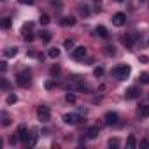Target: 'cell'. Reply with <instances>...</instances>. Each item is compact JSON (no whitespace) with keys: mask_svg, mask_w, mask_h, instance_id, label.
Instances as JSON below:
<instances>
[{"mask_svg":"<svg viewBox=\"0 0 149 149\" xmlns=\"http://www.w3.org/2000/svg\"><path fill=\"white\" fill-rule=\"evenodd\" d=\"M130 72H132L130 65H119V67H116V68L112 70V76H114L116 79H119V81H125V79H128Z\"/></svg>","mask_w":149,"mask_h":149,"instance_id":"cell-1","label":"cell"},{"mask_svg":"<svg viewBox=\"0 0 149 149\" xmlns=\"http://www.w3.org/2000/svg\"><path fill=\"white\" fill-rule=\"evenodd\" d=\"M30 79H32V72L30 70H21L18 74V84L23 86V88L30 86Z\"/></svg>","mask_w":149,"mask_h":149,"instance_id":"cell-2","label":"cell"},{"mask_svg":"<svg viewBox=\"0 0 149 149\" xmlns=\"http://www.w3.org/2000/svg\"><path fill=\"white\" fill-rule=\"evenodd\" d=\"M37 116H39V119H40L42 123L49 121V118H51V111H49V107H47V105H40V107L37 109Z\"/></svg>","mask_w":149,"mask_h":149,"instance_id":"cell-3","label":"cell"},{"mask_svg":"<svg viewBox=\"0 0 149 149\" xmlns=\"http://www.w3.org/2000/svg\"><path fill=\"white\" fill-rule=\"evenodd\" d=\"M63 121H65L67 125H77V123H81V121H83V118H81L79 114L70 112V114H65V116H63Z\"/></svg>","mask_w":149,"mask_h":149,"instance_id":"cell-4","label":"cell"},{"mask_svg":"<svg viewBox=\"0 0 149 149\" xmlns=\"http://www.w3.org/2000/svg\"><path fill=\"white\" fill-rule=\"evenodd\" d=\"M18 135H19V140L25 142V144H28L30 139H32V135H28V130H26L25 125H19V128H18Z\"/></svg>","mask_w":149,"mask_h":149,"instance_id":"cell-5","label":"cell"},{"mask_svg":"<svg viewBox=\"0 0 149 149\" xmlns=\"http://www.w3.org/2000/svg\"><path fill=\"white\" fill-rule=\"evenodd\" d=\"M86 53H88V49H86L84 46H79V47H76V49L72 51V58H74V60H84Z\"/></svg>","mask_w":149,"mask_h":149,"instance_id":"cell-6","label":"cell"},{"mask_svg":"<svg viewBox=\"0 0 149 149\" xmlns=\"http://www.w3.org/2000/svg\"><path fill=\"white\" fill-rule=\"evenodd\" d=\"M112 23H114L116 26H123V25L126 23V16H125L123 13H118V14L112 16Z\"/></svg>","mask_w":149,"mask_h":149,"instance_id":"cell-7","label":"cell"},{"mask_svg":"<svg viewBox=\"0 0 149 149\" xmlns=\"http://www.w3.org/2000/svg\"><path fill=\"white\" fill-rule=\"evenodd\" d=\"M104 119H105V125H116L119 118H118V114H116V112H107Z\"/></svg>","mask_w":149,"mask_h":149,"instance_id":"cell-8","label":"cell"},{"mask_svg":"<svg viewBox=\"0 0 149 149\" xmlns=\"http://www.w3.org/2000/svg\"><path fill=\"white\" fill-rule=\"evenodd\" d=\"M139 95H140V90H139V88H135V86L128 88V90H126V93H125V97H126V98H137Z\"/></svg>","mask_w":149,"mask_h":149,"instance_id":"cell-9","label":"cell"},{"mask_svg":"<svg viewBox=\"0 0 149 149\" xmlns=\"http://www.w3.org/2000/svg\"><path fill=\"white\" fill-rule=\"evenodd\" d=\"M98 133H100L98 126H90V128H88V132H86V137H88V139H97V137H98Z\"/></svg>","mask_w":149,"mask_h":149,"instance_id":"cell-10","label":"cell"},{"mask_svg":"<svg viewBox=\"0 0 149 149\" xmlns=\"http://www.w3.org/2000/svg\"><path fill=\"white\" fill-rule=\"evenodd\" d=\"M61 26H74L76 25V18L74 16H67V18H61Z\"/></svg>","mask_w":149,"mask_h":149,"instance_id":"cell-11","label":"cell"},{"mask_svg":"<svg viewBox=\"0 0 149 149\" xmlns=\"http://www.w3.org/2000/svg\"><path fill=\"white\" fill-rule=\"evenodd\" d=\"M97 35L102 37V39H109V32L105 26H97Z\"/></svg>","mask_w":149,"mask_h":149,"instance_id":"cell-12","label":"cell"},{"mask_svg":"<svg viewBox=\"0 0 149 149\" xmlns=\"http://www.w3.org/2000/svg\"><path fill=\"white\" fill-rule=\"evenodd\" d=\"M39 37H40V40H42L44 44H49V42H51V39H53L49 32H40V33H39Z\"/></svg>","mask_w":149,"mask_h":149,"instance_id":"cell-13","label":"cell"},{"mask_svg":"<svg viewBox=\"0 0 149 149\" xmlns=\"http://www.w3.org/2000/svg\"><path fill=\"white\" fill-rule=\"evenodd\" d=\"M121 42H123V46H126V47H132V46H133V39H132L130 35H121Z\"/></svg>","mask_w":149,"mask_h":149,"instance_id":"cell-14","label":"cell"},{"mask_svg":"<svg viewBox=\"0 0 149 149\" xmlns=\"http://www.w3.org/2000/svg\"><path fill=\"white\" fill-rule=\"evenodd\" d=\"M47 56H49L51 60H56V58L60 56V49H58V47H51V49L47 51Z\"/></svg>","mask_w":149,"mask_h":149,"instance_id":"cell-15","label":"cell"},{"mask_svg":"<svg viewBox=\"0 0 149 149\" xmlns=\"http://www.w3.org/2000/svg\"><path fill=\"white\" fill-rule=\"evenodd\" d=\"M139 116L140 118H147L149 116V105H140L139 107Z\"/></svg>","mask_w":149,"mask_h":149,"instance_id":"cell-16","label":"cell"},{"mask_svg":"<svg viewBox=\"0 0 149 149\" xmlns=\"http://www.w3.org/2000/svg\"><path fill=\"white\" fill-rule=\"evenodd\" d=\"M4 54H6L7 58H13V56H16V54H18V47H16V46H14V47H7Z\"/></svg>","mask_w":149,"mask_h":149,"instance_id":"cell-17","label":"cell"},{"mask_svg":"<svg viewBox=\"0 0 149 149\" xmlns=\"http://www.w3.org/2000/svg\"><path fill=\"white\" fill-rule=\"evenodd\" d=\"M135 146H137V140H135V137H133V135H128V139H126V147L133 149Z\"/></svg>","mask_w":149,"mask_h":149,"instance_id":"cell-18","label":"cell"},{"mask_svg":"<svg viewBox=\"0 0 149 149\" xmlns=\"http://www.w3.org/2000/svg\"><path fill=\"white\" fill-rule=\"evenodd\" d=\"M79 13H81L83 18H88V16H90V7H88V6H81V7H79Z\"/></svg>","mask_w":149,"mask_h":149,"instance_id":"cell-19","label":"cell"},{"mask_svg":"<svg viewBox=\"0 0 149 149\" xmlns=\"http://www.w3.org/2000/svg\"><path fill=\"white\" fill-rule=\"evenodd\" d=\"M65 100H67L68 104H74V102H76V95L70 91V93H67V95H65Z\"/></svg>","mask_w":149,"mask_h":149,"instance_id":"cell-20","label":"cell"},{"mask_svg":"<svg viewBox=\"0 0 149 149\" xmlns=\"http://www.w3.org/2000/svg\"><path fill=\"white\" fill-rule=\"evenodd\" d=\"M32 28H33V23H32V21H28V23H25V25H23V28H21V32H23V33H26V30L30 32Z\"/></svg>","mask_w":149,"mask_h":149,"instance_id":"cell-21","label":"cell"},{"mask_svg":"<svg viewBox=\"0 0 149 149\" xmlns=\"http://www.w3.org/2000/svg\"><path fill=\"white\" fill-rule=\"evenodd\" d=\"M93 74H95V77H102L104 76V67H97L93 70Z\"/></svg>","mask_w":149,"mask_h":149,"instance_id":"cell-22","label":"cell"},{"mask_svg":"<svg viewBox=\"0 0 149 149\" xmlns=\"http://www.w3.org/2000/svg\"><path fill=\"white\" fill-rule=\"evenodd\" d=\"M11 23H13V19H11V18H4V19H2V28H9V26H11Z\"/></svg>","mask_w":149,"mask_h":149,"instance_id":"cell-23","label":"cell"},{"mask_svg":"<svg viewBox=\"0 0 149 149\" xmlns=\"http://www.w3.org/2000/svg\"><path fill=\"white\" fill-rule=\"evenodd\" d=\"M16 102H18V97H16L14 93L7 97V104H9V105H13V104H16Z\"/></svg>","mask_w":149,"mask_h":149,"instance_id":"cell-24","label":"cell"},{"mask_svg":"<svg viewBox=\"0 0 149 149\" xmlns=\"http://www.w3.org/2000/svg\"><path fill=\"white\" fill-rule=\"evenodd\" d=\"M139 79H140L144 84H149V74H146V72H144V74H140V77H139Z\"/></svg>","mask_w":149,"mask_h":149,"instance_id":"cell-25","label":"cell"},{"mask_svg":"<svg viewBox=\"0 0 149 149\" xmlns=\"http://www.w3.org/2000/svg\"><path fill=\"white\" fill-rule=\"evenodd\" d=\"M23 39H25V42H32L35 37H33V33H30V32H28V33H23Z\"/></svg>","mask_w":149,"mask_h":149,"instance_id":"cell-26","label":"cell"},{"mask_svg":"<svg viewBox=\"0 0 149 149\" xmlns=\"http://www.w3.org/2000/svg\"><path fill=\"white\" fill-rule=\"evenodd\" d=\"M67 49H74V39H67L65 40V44H63Z\"/></svg>","mask_w":149,"mask_h":149,"instance_id":"cell-27","label":"cell"},{"mask_svg":"<svg viewBox=\"0 0 149 149\" xmlns=\"http://www.w3.org/2000/svg\"><path fill=\"white\" fill-rule=\"evenodd\" d=\"M105 51H107V54H109V56H114V54H116V47H114V46H107V47H105Z\"/></svg>","mask_w":149,"mask_h":149,"instance_id":"cell-28","label":"cell"},{"mask_svg":"<svg viewBox=\"0 0 149 149\" xmlns=\"http://www.w3.org/2000/svg\"><path fill=\"white\" fill-rule=\"evenodd\" d=\"M60 74V65H53L51 67V76H58Z\"/></svg>","mask_w":149,"mask_h":149,"instance_id":"cell-29","label":"cell"},{"mask_svg":"<svg viewBox=\"0 0 149 149\" xmlns=\"http://www.w3.org/2000/svg\"><path fill=\"white\" fill-rule=\"evenodd\" d=\"M40 25H49V16L47 14H42L40 16Z\"/></svg>","mask_w":149,"mask_h":149,"instance_id":"cell-30","label":"cell"},{"mask_svg":"<svg viewBox=\"0 0 149 149\" xmlns=\"http://www.w3.org/2000/svg\"><path fill=\"white\" fill-rule=\"evenodd\" d=\"M118 144H119L118 139H111V140H109V147H118Z\"/></svg>","mask_w":149,"mask_h":149,"instance_id":"cell-31","label":"cell"},{"mask_svg":"<svg viewBox=\"0 0 149 149\" xmlns=\"http://www.w3.org/2000/svg\"><path fill=\"white\" fill-rule=\"evenodd\" d=\"M140 147H142V149L149 147V140H140Z\"/></svg>","mask_w":149,"mask_h":149,"instance_id":"cell-32","label":"cell"},{"mask_svg":"<svg viewBox=\"0 0 149 149\" xmlns=\"http://www.w3.org/2000/svg\"><path fill=\"white\" fill-rule=\"evenodd\" d=\"M35 0H19V4H26V6H32Z\"/></svg>","mask_w":149,"mask_h":149,"instance_id":"cell-33","label":"cell"},{"mask_svg":"<svg viewBox=\"0 0 149 149\" xmlns=\"http://www.w3.org/2000/svg\"><path fill=\"white\" fill-rule=\"evenodd\" d=\"M2 123H4V126H9V125H11V119H9L7 116H4V121H2Z\"/></svg>","mask_w":149,"mask_h":149,"instance_id":"cell-34","label":"cell"},{"mask_svg":"<svg viewBox=\"0 0 149 149\" xmlns=\"http://www.w3.org/2000/svg\"><path fill=\"white\" fill-rule=\"evenodd\" d=\"M18 139H19V137H16V135H13V137H11V139H9V142H11V144H13V146H14V144H16V142H18Z\"/></svg>","mask_w":149,"mask_h":149,"instance_id":"cell-35","label":"cell"},{"mask_svg":"<svg viewBox=\"0 0 149 149\" xmlns=\"http://www.w3.org/2000/svg\"><path fill=\"white\" fill-rule=\"evenodd\" d=\"M0 70H2V72H6V70H7V63H6V61L0 63Z\"/></svg>","mask_w":149,"mask_h":149,"instance_id":"cell-36","label":"cell"},{"mask_svg":"<svg viewBox=\"0 0 149 149\" xmlns=\"http://www.w3.org/2000/svg\"><path fill=\"white\" fill-rule=\"evenodd\" d=\"M2 88H4V90H7V88H9V83H7L6 79H2Z\"/></svg>","mask_w":149,"mask_h":149,"instance_id":"cell-37","label":"cell"},{"mask_svg":"<svg viewBox=\"0 0 149 149\" xmlns=\"http://www.w3.org/2000/svg\"><path fill=\"white\" fill-rule=\"evenodd\" d=\"M53 86H54V83H53V81H47V83H46V88H47V90H51Z\"/></svg>","mask_w":149,"mask_h":149,"instance_id":"cell-38","label":"cell"},{"mask_svg":"<svg viewBox=\"0 0 149 149\" xmlns=\"http://www.w3.org/2000/svg\"><path fill=\"white\" fill-rule=\"evenodd\" d=\"M51 4H53V6H61L60 0H51Z\"/></svg>","mask_w":149,"mask_h":149,"instance_id":"cell-39","label":"cell"},{"mask_svg":"<svg viewBox=\"0 0 149 149\" xmlns=\"http://www.w3.org/2000/svg\"><path fill=\"white\" fill-rule=\"evenodd\" d=\"M116 2H123V0H116Z\"/></svg>","mask_w":149,"mask_h":149,"instance_id":"cell-40","label":"cell"}]
</instances>
